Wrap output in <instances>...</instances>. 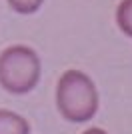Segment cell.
Listing matches in <instances>:
<instances>
[{
	"label": "cell",
	"instance_id": "1",
	"mask_svg": "<svg viewBox=\"0 0 132 134\" xmlns=\"http://www.w3.org/2000/svg\"><path fill=\"white\" fill-rule=\"evenodd\" d=\"M98 90L82 70H66L56 84V108L68 122L84 124L98 112Z\"/></svg>",
	"mask_w": 132,
	"mask_h": 134
},
{
	"label": "cell",
	"instance_id": "2",
	"mask_svg": "<svg viewBox=\"0 0 132 134\" xmlns=\"http://www.w3.org/2000/svg\"><path fill=\"white\" fill-rule=\"evenodd\" d=\"M42 76L38 52L24 44L8 46L0 52V86L14 96L28 94Z\"/></svg>",
	"mask_w": 132,
	"mask_h": 134
},
{
	"label": "cell",
	"instance_id": "3",
	"mask_svg": "<svg viewBox=\"0 0 132 134\" xmlns=\"http://www.w3.org/2000/svg\"><path fill=\"white\" fill-rule=\"evenodd\" d=\"M0 134H30V122L18 112L0 108Z\"/></svg>",
	"mask_w": 132,
	"mask_h": 134
},
{
	"label": "cell",
	"instance_id": "4",
	"mask_svg": "<svg viewBox=\"0 0 132 134\" xmlns=\"http://www.w3.org/2000/svg\"><path fill=\"white\" fill-rule=\"evenodd\" d=\"M116 26L128 38H132V0H120L116 6Z\"/></svg>",
	"mask_w": 132,
	"mask_h": 134
},
{
	"label": "cell",
	"instance_id": "5",
	"mask_svg": "<svg viewBox=\"0 0 132 134\" xmlns=\"http://www.w3.org/2000/svg\"><path fill=\"white\" fill-rule=\"evenodd\" d=\"M16 14H34L42 8L44 0H6Z\"/></svg>",
	"mask_w": 132,
	"mask_h": 134
},
{
	"label": "cell",
	"instance_id": "6",
	"mask_svg": "<svg viewBox=\"0 0 132 134\" xmlns=\"http://www.w3.org/2000/svg\"><path fill=\"white\" fill-rule=\"evenodd\" d=\"M82 134H108V132L102 130V128H88V130H84Z\"/></svg>",
	"mask_w": 132,
	"mask_h": 134
}]
</instances>
